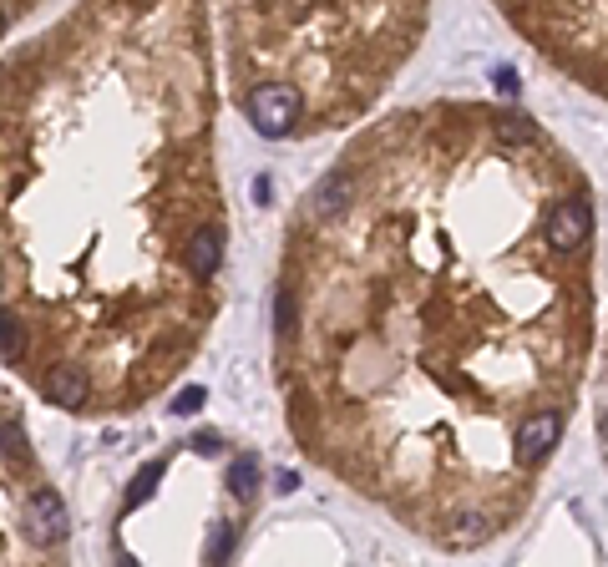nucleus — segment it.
Listing matches in <instances>:
<instances>
[{
    "label": "nucleus",
    "mask_w": 608,
    "mask_h": 567,
    "mask_svg": "<svg viewBox=\"0 0 608 567\" xmlns=\"http://www.w3.org/2000/svg\"><path fill=\"white\" fill-rule=\"evenodd\" d=\"M583 183L527 112L431 107L310 193L330 461L451 552L492 542L563 441L593 249H563L553 213Z\"/></svg>",
    "instance_id": "obj_1"
},
{
    "label": "nucleus",
    "mask_w": 608,
    "mask_h": 567,
    "mask_svg": "<svg viewBox=\"0 0 608 567\" xmlns=\"http://www.w3.org/2000/svg\"><path fill=\"white\" fill-rule=\"evenodd\" d=\"M497 11L568 81L608 97V0H497Z\"/></svg>",
    "instance_id": "obj_2"
},
{
    "label": "nucleus",
    "mask_w": 608,
    "mask_h": 567,
    "mask_svg": "<svg viewBox=\"0 0 608 567\" xmlns=\"http://www.w3.org/2000/svg\"><path fill=\"white\" fill-rule=\"evenodd\" d=\"M244 112L254 122V132L264 137H289L299 122H304V92L294 87V81H259V87L244 97Z\"/></svg>",
    "instance_id": "obj_3"
},
{
    "label": "nucleus",
    "mask_w": 608,
    "mask_h": 567,
    "mask_svg": "<svg viewBox=\"0 0 608 567\" xmlns=\"http://www.w3.org/2000/svg\"><path fill=\"white\" fill-rule=\"evenodd\" d=\"M41 390H46V400L66 405V411H82V405L92 400V370L82 360H56L41 375Z\"/></svg>",
    "instance_id": "obj_4"
},
{
    "label": "nucleus",
    "mask_w": 608,
    "mask_h": 567,
    "mask_svg": "<svg viewBox=\"0 0 608 567\" xmlns=\"http://www.w3.org/2000/svg\"><path fill=\"white\" fill-rule=\"evenodd\" d=\"M218 264H223V228L218 223H198L188 233V249H183V274L193 284H208L218 274Z\"/></svg>",
    "instance_id": "obj_5"
},
{
    "label": "nucleus",
    "mask_w": 608,
    "mask_h": 567,
    "mask_svg": "<svg viewBox=\"0 0 608 567\" xmlns=\"http://www.w3.org/2000/svg\"><path fill=\"white\" fill-rule=\"evenodd\" d=\"M26 537L41 542V547L66 537V507H61V497L51 492V486H36L31 502H26Z\"/></svg>",
    "instance_id": "obj_6"
},
{
    "label": "nucleus",
    "mask_w": 608,
    "mask_h": 567,
    "mask_svg": "<svg viewBox=\"0 0 608 567\" xmlns=\"http://www.w3.org/2000/svg\"><path fill=\"white\" fill-rule=\"evenodd\" d=\"M0 360L6 365L26 360V319H21V309H0Z\"/></svg>",
    "instance_id": "obj_7"
},
{
    "label": "nucleus",
    "mask_w": 608,
    "mask_h": 567,
    "mask_svg": "<svg viewBox=\"0 0 608 567\" xmlns=\"http://www.w3.org/2000/svg\"><path fill=\"white\" fill-rule=\"evenodd\" d=\"M254 481H259V461L254 456H239L228 466V486H234V497H254Z\"/></svg>",
    "instance_id": "obj_8"
},
{
    "label": "nucleus",
    "mask_w": 608,
    "mask_h": 567,
    "mask_svg": "<svg viewBox=\"0 0 608 567\" xmlns=\"http://www.w3.org/2000/svg\"><path fill=\"white\" fill-rule=\"evenodd\" d=\"M163 466H168V461H147V466H142V476L132 481V492H127V507H137V502H147V497H152V486H158Z\"/></svg>",
    "instance_id": "obj_9"
},
{
    "label": "nucleus",
    "mask_w": 608,
    "mask_h": 567,
    "mask_svg": "<svg viewBox=\"0 0 608 567\" xmlns=\"http://www.w3.org/2000/svg\"><path fill=\"white\" fill-rule=\"evenodd\" d=\"M0 451H6V456H26V431L21 426H0Z\"/></svg>",
    "instance_id": "obj_10"
},
{
    "label": "nucleus",
    "mask_w": 608,
    "mask_h": 567,
    "mask_svg": "<svg viewBox=\"0 0 608 567\" xmlns=\"http://www.w3.org/2000/svg\"><path fill=\"white\" fill-rule=\"evenodd\" d=\"M198 405H203V390L193 385V390H183V395L173 400V411H178V416H193V411H198Z\"/></svg>",
    "instance_id": "obj_11"
},
{
    "label": "nucleus",
    "mask_w": 608,
    "mask_h": 567,
    "mask_svg": "<svg viewBox=\"0 0 608 567\" xmlns=\"http://www.w3.org/2000/svg\"><path fill=\"white\" fill-rule=\"evenodd\" d=\"M193 446H198V451H218V436H213V431H203V436H198Z\"/></svg>",
    "instance_id": "obj_12"
},
{
    "label": "nucleus",
    "mask_w": 608,
    "mask_h": 567,
    "mask_svg": "<svg viewBox=\"0 0 608 567\" xmlns=\"http://www.w3.org/2000/svg\"><path fill=\"white\" fill-rule=\"evenodd\" d=\"M0 36H6V11H0Z\"/></svg>",
    "instance_id": "obj_13"
},
{
    "label": "nucleus",
    "mask_w": 608,
    "mask_h": 567,
    "mask_svg": "<svg viewBox=\"0 0 608 567\" xmlns=\"http://www.w3.org/2000/svg\"><path fill=\"white\" fill-rule=\"evenodd\" d=\"M0 289H6V269H0Z\"/></svg>",
    "instance_id": "obj_14"
}]
</instances>
